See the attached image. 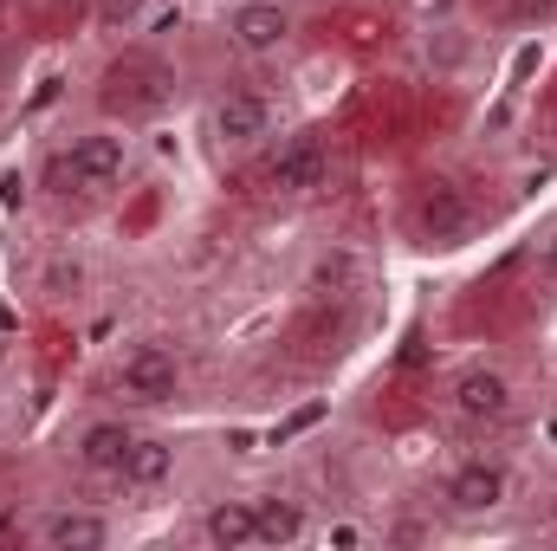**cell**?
<instances>
[{"label":"cell","mask_w":557,"mask_h":551,"mask_svg":"<svg viewBox=\"0 0 557 551\" xmlns=\"http://www.w3.org/2000/svg\"><path fill=\"white\" fill-rule=\"evenodd\" d=\"M214 33H221V46H227L247 72H267V65H285V59L298 52L305 7H298V0H221Z\"/></svg>","instance_id":"obj_9"},{"label":"cell","mask_w":557,"mask_h":551,"mask_svg":"<svg viewBox=\"0 0 557 551\" xmlns=\"http://www.w3.org/2000/svg\"><path fill=\"white\" fill-rule=\"evenodd\" d=\"M247 169V182H253V195H267V201H318V195H331L337 188V137L324 131V124H285L253 162H240Z\"/></svg>","instance_id":"obj_6"},{"label":"cell","mask_w":557,"mask_h":551,"mask_svg":"<svg viewBox=\"0 0 557 551\" xmlns=\"http://www.w3.org/2000/svg\"><path fill=\"white\" fill-rule=\"evenodd\" d=\"M519 506V461L499 448H467L434 480V513L447 526H493Z\"/></svg>","instance_id":"obj_7"},{"label":"cell","mask_w":557,"mask_h":551,"mask_svg":"<svg viewBox=\"0 0 557 551\" xmlns=\"http://www.w3.org/2000/svg\"><path fill=\"white\" fill-rule=\"evenodd\" d=\"M195 539L208 551H260V506L253 493H221L195 513Z\"/></svg>","instance_id":"obj_13"},{"label":"cell","mask_w":557,"mask_h":551,"mask_svg":"<svg viewBox=\"0 0 557 551\" xmlns=\"http://www.w3.org/2000/svg\"><path fill=\"white\" fill-rule=\"evenodd\" d=\"M7 415H13V370H7V357H0V434H7Z\"/></svg>","instance_id":"obj_17"},{"label":"cell","mask_w":557,"mask_h":551,"mask_svg":"<svg viewBox=\"0 0 557 551\" xmlns=\"http://www.w3.org/2000/svg\"><path fill=\"white\" fill-rule=\"evenodd\" d=\"M143 169V131L117 124V118H91V124H72L39 149L33 162V188L39 201L52 208H98V201H117Z\"/></svg>","instance_id":"obj_1"},{"label":"cell","mask_w":557,"mask_h":551,"mask_svg":"<svg viewBox=\"0 0 557 551\" xmlns=\"http://www.w3.org/2000/svg\"><path fill=\"white\" fill-rule=\"evenodd\" d=\"M539 526L557 539V487H545V493H539Z\"/></svg>","instance_id":"obj_16"},{"label":"cell","mask_w":557,"mask_h":551,"mask_svg":"<svg viewBox=\"0 0 557 551\" xmlns=\"http://www.w3.org/2000/svg\"><path fill=\"white\" fill-rule=\"evenodd\" d=\"M396 234L416 247V254H460L486 234V201L467 175L454 169H421L403 182V201H396Z\"/></svg>","instance_id":"obj_2"},{"label":"cell","mask_w":557,"mask_h":551,"mask_svg":"<svg viewBox=\"0 0 557 551\" xmlns=\"http://www.w3.org/2000/svg\"><path fill=\"white\" fill-rule=\"evenodd\" d=\"M519 409H525V390H519V377H512L506 357L473 351V357L447 364V377H441V415H447L454 434H467V441H499V434L519 421Z\"/></svg>","instance_id":"obj_5"},{"label":"cell","mask_w":557,"mask_h":551,"mask_svg":"<svg viewBox=\"0 0 557 551\" xmlns=\"http://www.w3.org/2000/svg\"><path fill=\"white\" fill-rule=\"evenodd\" d=\"M253 506H260V551H292L318 532L311 506L292 493H253Z\"/></svg>","instance_id":"obj_14"},{"label":"cell","mask_w":557,"mask_h":551,"mask_svg":"<svg viewBox=\"0 0 557 551\" xmlns=\"http://www.w3.org/2000/svg\"><path fill=\"white\" fill-rule=\"evenodd\" d=\"M104 403L137 415H175L195 403V364L175 338H124L104 364Z\"/></svg>","instance_id":"obj_4"},{"label":"cell","mask_w":557,"mask_h":551,"mask_svg":"<svg viewBox=\"0 0 557 551\" xmlns=\"http://www.w3.org/2000/svg\"><path fill=\"white\" fill-rule=\"evenodd\" d=\"M175 65L169 59H156V52H143V46H124L111 65H104V91H98V118H117V124H156L169 105H175Z\"/></svg>","instance_id":"obj_10"},{"label":"cell","mask_w":557,"mask_h":551,"mask_svg":"<svg viewBox=\"0 0 557 551\" xmlns=\"http://www.w3.org/2000/svg\"><path fill=\"white\" fill-rule=\"evenodd\" d=\"M175 474H182V434H175L162 415H149L117 487H124V493H169V487H175Z\"/></svg>","instance_id":"obj_12"},{"label":"cell","mask_w":557,"mask_h":551,"mask_svg":"<svg viewBox=\"0 0 557 551\" xmlns=\"http://www.w3.org/2000/svg\"><path fill=\"white\" fill-rule=\"evenodd\" d=\"M143 421H149V415L124 409V403H98V409L72 415L65 434H59V461H65L78 480H91V487H117L124 467H131V448H137Z\"/></svg>","instance_id":"obj_8"},{"label":"cell","mask_w":557,"mask_h":551,"mask_svg":"<svg viewBox=\"0 0 557 551\" xmlns=\"http://www.w3.org/2000/svg\"><path fill=\"white\" fill-rule=\"evenodd\" d=\"M532 279L557 298V221H545V228H539V241H532Z\"/></svg>","instance_id":"obj_15"},{"label":"cell","mask_w":557,"mask_h":551,"mask_svg":"<svg viewBox=\"0 0 557 551\" xmlns=\"http://www.w3.org/2000/svg\"><path fill=\"white\" fill-rule=\"evenodd\" d=\"M20 539L46 551H104L124 539V519L104 500H46L20 519Z\"/></svg>","instance_id":"obj_11"},{"label":"cell","mask_w":557,"mask_h":551,"mask_svg":"<svg viewBox=\"0 0 557 551\" xmlns=\"http://www.w3.org/2000/svg\"><path fill=\"white\" fill-rule=\"evenodd\" d=\"M278 131H285L278 98L260 85V78H247V72L214 78V85L201 91V105H195V137H201V149H208L221 169L253 162V156L278 137Z\"/></svg>","instance_id":"obj_3"}]
</instances>
